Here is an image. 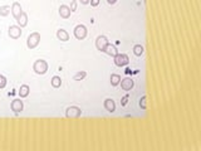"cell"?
<instances>
[{
    "label": "cell",
    "instance_id": "44dd1931",
    "mask_svg": "<svg viewBox=\"0 0 201 151\" xmlns=\"http://www.w3.org/2000/svg\"><path fill=\"white\" fill-rule=\"evenodd\" d=\"M85 76H87V72H84V70H80V72H78L77 74H74L73 80H74V81H82L83 78H85Z\"/></svg>",
    "mask_w": 201,
    "mask_h": 151
},
{
    "label": "cell",
    "instance_id": "2e32d148",
    "mask_svg": "<svg viewBox=\"0 0 201 151\" xmlns=\"http://www.w3.org/2000/svg\"><path fill=\"white\" fill-rule=\"evenodd\" d=\"M29 92H30V88H29V86H28V85H23V86H20V88H19V96H20L22 98L28 97Z\"/></svg>",
    "mask_w": 201,
    "mask_h": 151
},
{
    "label": "cell",
    "instance_id": "ffe728a7",
    "mask_svg": "<svg viewBox=\"0 0 201 151\" xmlns=\"http://www.w3.org/2000/svg\"><path fill=\"white\" fill-rule=\"evenodd\" d=\"M10 12H12V8L8 7V5L0 7V17H7V15H9Z\"/></svg>",
    "mask_w": 201,
    "mask_h": 151
},
{
    "label": "cell",
    "instance_id": "30bf717a",
    "mask_svg": "<svg viewBox=\"0 0 201 151\" xmlns=\"http://www.w3.org/2000/svg\"><path fill=\"white\" fill-rule=\"evenodd\" d=\"M103 106H105L106 111H108L111 113L116 111V103H115V101L112 98H106L105 102H103Z\"/></svg>",
    "mask_w": 201,
    "mask_h": 151
},
{
    "label": "cell",
    "instance_id": "83f0119b",
    "mask_svg": "<svg viewBox=\"0 0 201 151\" xmlns=\"http://www.w3.org/2000/svg\"><path fill=\"white\" fill-rule=\"evenodd\" d=\"M116 2H117V0H107V3H108V4H111V5L116 4Z\"/></svg>",
    "mask_w": 201,
    "mask_h": 151
},
{
    "label": "cell",
    "instance_id": "277c9868",
    "mask_svg": "<svg viewBox=\"0 0 201 151\" xmlns=\"http://www.w3.org/2000/svg\"><path fill=\"white\" fill-rule=\"evenodd\" d=\"M115 58V64L117 65V67H125V65H127L128 63H130V58H128V55L127 54H123V53H118L116 57H113Z\"/></svg>",
    "mask_w": 201,
    "mask_h": 151
},
{
    "label": "cell",
    "instance_id": "9c48e42d",
    "mask_svg": "<svg viewBox=\"0 0 201 151\" xmlns=\"http://www.w3.org/2000/svg\"><path fill=\"white\" fill-rule=\"evenodd\" d=\"M10 107H12V110H13L15 113H19V112L23 111L24 105H23V101H20V100H13Z\"/></svg>",
    "mask_w": 201,
    "mask_h": 151
},
{
    "label": "cell",
    "instance_id": "6da1fadb",
    "mask_svg": "<svg viewBox=\"0 0 201 151\" xmlns=\"http://www.w3.org/2000/svg\"><path fill=\"white\" fill-rule=\"evenodd\" d=\"M33 70L37 74H45L48 70V63L44 59H38L33 64Z\"/></svg>",
    "mask_w": 201,
    "mask_h": 151
},
{
    "label": "cell",
    "instance_id": "ba28073f",
    "mask_svg": "<svg viewBox=\"0 0 201 151\" xmlns=\"http://www.w3.org/2000/svg\"><path fill=\"white\" fill-rule=\"evenodd\" d=\"M120 83H121V87H122L123 91H131V90L133 88V86H135L133 80L130 78V77H126L125 80H121Z\"/></svg>",
    "mask_w": 201,
    "mask_h": 151
},
{
    "label": "cell",
    "instance_id": "52a82bcc",
    "mask_svg": "<svg viewBox=\"0 0 201 151\" xmlns=\"http://www.w3.org/2000/svg\"><path fill=\"white\" fill-rule=\"evenodd\" d=\"M9 37L12 39H18L22 37V28L19 25H12L9 28Z\"/></svg>",
    "mask_w": 201,
    "mask_h": 151
},
{
    "label": "cell",
    "instance_id": "8992f818",
    "mask_svg": "<svg viewBox=\"0 0 201 151\" xmlns=\"http://www.w3.org/2000/svg\"><path fill=\"white\" fill-rule=\"evenodd\" d=\"M107 44H108V39H107L105 35H99V37H97V39H95V48H97L98 50L105 52Z\"/></svg>",
    "mask_w": 201,
    "mask_h": 151
},
{
    "label": "cell",
    "instance_id": "603a6c76",
    "mask_svg": "<svg viewBox=\"0 0 201 151\" xmlns=\"http://www.w3.org/2000/svg\"><path fill=\"white\" fill-rule=\"evenodd\" d=\"M7 78L4 77L3 74H0V90H3V88H5V86H7Z\"/></svg>",
    "mask_w": 201,
    "mask_h": 151
},
{
    "label": "cell",
    "instance_id": "7a4b0ae2",
    "mask_svg": "<svg viewBox=\"0 0 201 151\" xmlns=\"http://www.w3.org/2000/svg\"><path fill=\"white\" fill-rule=\"evenodd\" d=\"M39 43H40V34L37 33V32H35V33H32V34L28 37V39H27V45H28L29 49L37 48Z\"/></svg>",
    "mask_w": 201,
    "mask_h": 151
},
{
    "label": "cell",
    "instance_id": "4316f807",
    "mask_svg": "<svg viewBox=\"0 0 201 151\" xmlns=\"http://www.w3.org/2000/svg\"><path fill=\"white\" fill-rule=\"evenodd\" d=\"M79 2H80V4H89V2H90V0H79Z\"/></svg>",
    "mask_w": 201,
    "mask_h": 151
},
{
    "label": "cell",
    "instance_id": "d4e9b609",
    "mask_svg": "<svg viewBox=\"0 0 201 151\" xmlns=\"http://www.w3.org/2000/svg\"><path fill=\"white\" fill-rule=\"evenodd\" d=\"M99 2H100V0H90V5L92 7H98V4H99Z\"/></svg>",
    "mask_w": 201,
    "mask_h": 151
},
{
    "label": "cell",
    "instance_id": "cb8c5ba5",
    "mask_svg": "<svg viewBox=\"0 0 201 151\" xmlns=\"http://www.w3.org/2000/svg\"><path fill=\"white\" fill-rule=\"evenodd\" d=\"M77 8V0H72V5H70V10L74 12Z\"/></svg>",
    "mask_w": 201,
    "mask_h": 151
},
{
    "label": "cell",
    "instance_id": "7402d4cb",
    "mask_svg": "<svg viewBox=\"0 0 201 151\" xmlns=\"http://www.w3.org/2000/svg\"><path fill=\"white\" fill-rule=\"evenodd\" d=\"M146 96H142L141 97V100H140V107L142 108V110H146L147 108V102H146Z\"/></svg>",
    "mask_w": 201,
    "mask_h": 151
},
{
    "label": "cell",
    "instance_id": "ac0fdd59",
    "mask_svg": "<svg viewBox=\"0 0 201 151\" xmlns=\"http://www.w3.org/2000/svg\"><path fill=\"white\" fill-rule=\"evenodd\" d=\"M50 83H52V86L54 88H59L62 86V78L59 77V76H54V77L52 78V81H50Z\"/></svg>",
    "mask_w": 201,
    "mask_h": 151
},
{
    "label": "cell",
    "instance_id": "5bb4252c",
    "mask_svg": "<svg viewBox=\"0 0 201 151\" xmlns=\"http://www.w3.org/2000/svg\"><path fill=\"white\" fill-rule=\"evenodd\" d=\"M57 38L62 42H67V40H69V34H68L67 30L59 29V30H57Z\"/></svg>",
    "mask_w": 201,
    "mask_h": 151
},
{
    "label": "cell",
    "instance_id": "9a60e30c",
    "mask_svg": "<svg viewBox=\"0 0 201 151\" xmlns=\"http://www.w3.org/2000/svg\"><path fill=\"white\" fill-rule=\"evenodd\" d=\"M105 53H107L108 55H111V57H116L117 54H118V50H117V48L113 45V44H107V47H106V49H105Z\"/></svg>",
    "mask_w": 201,
    "mask_h": 151
},
{
    "label": "cell",
    "instance_id": "4fadbf2b",
    "mask_svg": "<svg viewBox=\"0 0 201 151\" xmlns=\"http://www.w3.org/2000/svg\"><path fill=\"white\" fill-rule=\"evenodd\" d=\"M17 23H18V25H19L20 28L27 27V24H28V15H27V13L23 12V13L19 15V18L17 19Z\"/></svg>",
    "mask_w": 201,
    "mask_h": 151
},
{
    "label": "cell",
    "instance_id": "7c38bea8",
    "mask_svg": "<svg viewBox=\"0 0 201 151\" xmlns=\"http://www.w3.org/2000/svg\"><path fill=\"white\" fill-rule=\"evenodd\" d=\"M22 13H23L22 5H20L19 3H14V4L12 5V14H13V17H14L15 19H18Z\"/></svg>",
    "mask_w": 201,
    "mask_h": 151
},
{
    "label": "cell",
    "instance_id": "f1b7e54d",
    "mask_svg": "<svg viewBox=\"0 0 201 151\" xmlns=\"http://www.w3.org/2000/svg\"><path fill=\"white\" fill-rule=\"evenodd\" d=\"M0 34H2V32H0Z\"/></svg>",
    "mask_w": 201,
    "mask_h": 151
},
{
    "label": "cell",
    "instance_id": "e0dca14e",
    "mask_svg": "<svg viewBox=\"0 0 201 151\" xmlns=\"http://www.w3.org/2000/svg\"><path fill=\"white\" fill-rule=\"evenodd\" d=\"M120 82H121V76H120V74H116V73L111 74V85H112L113 87L118 86Z\"/></svg>",
    "mask_w": 201,
    "mask_h": 151
},
{
    "label": "cell",
    "instance_id": "d6986e66",
    "mask_svg": "<svg viewBox=\"0 0 201 151\" xmlns=\"http://www.w3.org/2000/svg\"><path fill=\"white\" fill-rule=\"evenodd\" d=\"M143 52H145V48H143L141 44H136V45L133 47V53H135V55L141 57V55L143 54Z\"/></svg>",
    "mask_w": 201,
    "mask_h": 151
},
{
    "label": "cell",
    "instance_id": "3957f363",
    "mask_svg": "<svg viewBox=\"0 0 201 151\" xmlns=\"http://www.w3.org/2000/svg\"><path fill=\"white\" fill-rule=\"evenodd\" d=\"M82 115V110L77 106H70L65 111V117L67 118H78Z\"/></svg>",
    "mask_w": 201,
    "mask_h": 151
},
{
    "label": "cell",
    "instance_id": "484cf974",
    "mask_svg": "<svg viewBox=\"0 0 201 151\" xmlns=\"http://www.w3.org/2000/svg\"><path fill=\"white\" fill-rule=\"evenodd\" d=\"M127 102H128V96H125V97L122 98L121 105H122V106H126V105H127Z\"/></svg>",
    "mask_w": 201,
    "mask_h": 151
},
{
    "label": "cell",
    "instance_id": "5b68a950",
    "mask_svg": "<svg viewBox=\"0 0 201 151\" xmlns=\"http://www.w3.org/2000/svg\"><path fill=\"white\" fill-rule=\"evenodd\" d=\"M87 28L82 24H78L75 28H74V37L78 39V40H83L85 37H87Z\"/></svg>",
    "mask_w": 201,
    "mask_h": 151
},
{
    "label": "cell",
    "instance_id": "8fae6325",
    "mask_svg": "<svg viewBox=\"0 0 201 151\" xmlns=\"http://www.w3.org/2000/svg\"><path fill=\"white\" fill-rule=\"evenodd\" d=\"M70 14H72V10H70L69 7H67V5H60L59 7V15L63 19H68L70 17Z\"/></svg>",
    "mask_w": 201,
    "mask_h": 151
}]
</instances>
